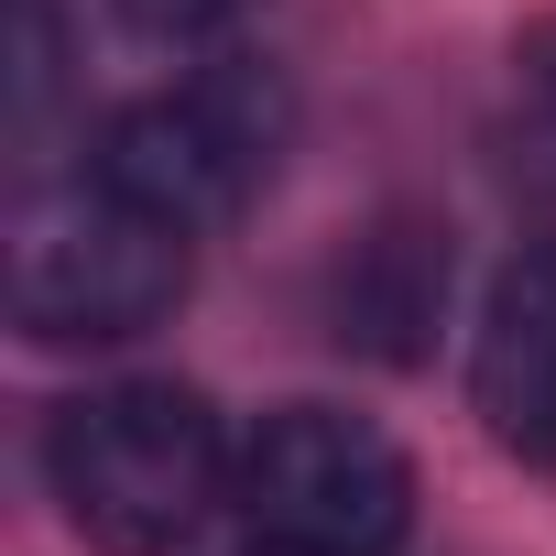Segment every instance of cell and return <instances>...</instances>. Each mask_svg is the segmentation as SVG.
Instances as JSON below:
<instances>
[{
  "mask_svg": "<svg viewBox=\"0 0 556 556\" xmlns=\"http://www.w3.org/2000/svg\"><path fill=\"white\" fill-rule=\"evenodd\" d=\"M229 458L197 382H99L45 415V491L99 556H175L229 491Z\"/></svg>",
  "mask_w": 556,
  "mask_h": 556,
  "instance_id": "1",
  "label": "cell"
},
{
  "mask_svg": "<svg viewBox=\"0 0 556 556\" xmlns=\"http://www.w3.org/2000/svg\"><path fill=\"white\" fill-rule=\"evenodd\" d=\"M186 306V229L121 197L110 175H77L23 207L12 229V328L34 350H121Z\"/></svg>",
  "mask_w": 556,
  "mask_h": 556,
  "instance_id": "2",
  "label": "cell"
},
{
  "mask_svg": "<svg viewBox=\"0 0 556 556\" xmlns=\"http://www.w3.org/2000/svg\"><path fill=\"white\" fill-rule=\"evenodd\" d=\"M285 142H295V99H285V77L251 66V55H218V66H197V77L131 99V110L99 131V175L197 240V229L240 218V207L273 186Z\"/></svg>",
  "mask_w": 556,
  "mask_h": 556,
  "instance_id": "3",
  "label": "cell"
},
{
  "mask_svg": "<svg viewBox=\"0 0 556 556\" xmlns=\"http://www.w3.org/2000/svg\"><path fill=\"white\" fill-rule=\"evenodd\" d=\"M229 502L262 556H393L415 523V469L350 404H273L229 458Z\"/></svg>",
  "mask_w": 556,
  "mask_h": 556,
  "instance_id": "4",
  "label": "cell"
},
{
  "mask_svg": "<svg viewBox=\"0 0 556 556\" xmlns=\"http://www.w3.org/2000/svg\"><path fill=\"white\" fill-rule=\"evenodd\" d=\"M469 404H480L502 458L556 469V240H534L491 285L480 350H469Z\"/></svg>",
  "mask_w": 556,
  "mask_h": 556,
  "instance_id": "5",
  "label": "cell"
},
{
  "mask_svg": "<svg viewBox=\"0 0 556 556\" xmlns=\"http://www.w3.org/2000/svg\"><path fill=\"white\" fill-rule=\"evenodd\" d=\"M328 317H339V339L371 350V361H426V350H437V317H447V229L382 218L371 240H350Z\"/></svg>",
  "mask_w": 556,
  "mask_h": 556,
  "instance_id": "6",
  "label": "cell"
},
{
  "mask_svg": "<svg viewBox=\"0 0 556 556\" xmlns=\"http://www.w3.org/2000/svg\"><path fill=\"white\" fill-rule=\"evenodd\" d=\"M110 12L142 34V45H207V34H229L251 0H110Z\"/></svg>",
  "mask_w": 556,
  "mask_h": 556,
  "instance_id": "7",
  "label": "cell"
},
{
  "mask_svg": "<svg viewBox=\"0 0 556 556\" xmlns=\"http://www.w3.org/2000/svg\"><path fill=\"white\" fill-rule=\"evenodd\" d=\"M513 77H523V99H534V121L556 131V23H534V34L513 45Z\"/></svg>",
  "mask_w": 556,
  "mask_h": 556,
  "instance_id": "8",
  "label": "cell"
}]
</instances>
